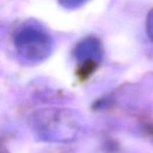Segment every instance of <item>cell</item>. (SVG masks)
Returning <instances> with one entry per match:
<instances>
[{"mask_svg": "<svg viewBox=\"0 0 153 153\" xmlns=\"http://www.w3.org/2000/svg\"><path fill=\"white\" fill-rule=\"evenodd\" d=\"M34 136L46 143L65 144L75 141L82 129L78 113L68 108L49 107L36 110L30 116Z\"/></svg>", "mask_w": 153, "mask_h": 153, "instance_id": "obj_1", "label": "cell"}, {"mask_svg": "<svg viewBox=\"0 0 153 153\" xmlns=\"http://www.w3.org/2000/svg\"><path fill=\"white\" fill-rule=\"evenodd\" d=\"M14 43L20 60L29 64L41 63L48 59L54 47L52 37L34 23H26L19 27Z\"/></svg>", "mask_w": 153, "mask_h": 153, "instance_id": "obj_2", "label": "cell"}, {"mask_svg": "<svg viewBox=\"0 0 153 153\" xmlns=\"http://www.w3.org/2000/svg\"><path fill=\"white\" fill-rule=\"evenodd\" d=\"M73 55L80 66L81 72H89L94 70L102 61V42L96 37H87L77 43L73 50Z\"/></svg>", "mask_w": 153, "mask_h": 153, "instance_id": "obj_3", "label": "cell"}, {"mask_svg": "<svg viewBox=\"0 0 153 153\" xmlns=\"http://www.w3.org/2000/svg\"><path fill=\"white\" fill-rule=\"evenodd\" d=\"M89 0H59V3L67 10H76L85 5Z\"/></svg>", "mask_w": 153, "mask_h": 153, "instance_id": "obj_4", "label": "cell"}, {"mask_svg": "<svg viewBox=\"0 0 153 153\" xmlns=\"http://www.w3.org/2000/svg\"><path fill=\"white\" fill-rule=\"evenodd\" d=\"M146 33L148 38L153 42V8L150 10V12L147 15L146 19Z\"/></svg>", "mask_w": 153, "mask_h": 153, "instance_id": "obj_5", "label": "cell"}, {"mask_svg": "<svg viewBox=\"0 0 153 153\" xmlns=\"http://www.w3.org/2000/svg\"><path fill=\"white\" fill-rule=\"evenodd\" d=\"M0 153H10L8 152V150L6 149L5 146L1 143V141H0Z\"/></svg>", "mask_w": 153, "mask_h": 153, "instance_id": "obj_6", "label": "cell"}]
</instances>
